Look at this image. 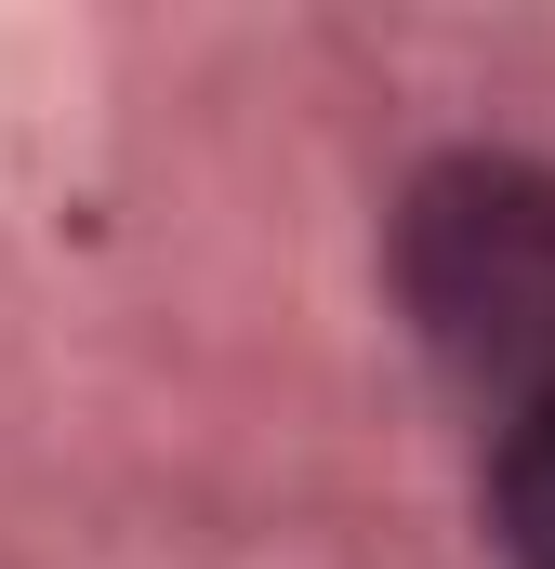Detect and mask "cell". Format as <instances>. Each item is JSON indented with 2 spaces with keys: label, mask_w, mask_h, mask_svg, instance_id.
<instances>
[{
  "label": "cell",
  "mask_w": 555,
  "mask_h": 569,
  "mask_svg": "<svg viewBox=\"0 0 555 569\" xmlns=\"http://www.w3.org/2000/svg\"><path fill=\"white\" fill-rule=\"evenodd\" d=\"M397 318L450 385H476L503 425L555 411V159L529 146H450L384 212Z\"/></svg>",
  "instance_id": "obj_1"
},
{
  "label": "cell",
  "mask_w": 555,
  "mask_h": 569,
  "mask_svg": "<svg viewBox=\"0 0 555 569\" xmlns=\"http://www.w3.org/2000/svg\"><path fill=\"white\" fill-rule=\"evenodd\" d=\"M490 543L503 569H555V411H516L490 437Z\"/></svg>",
  "instance_id": "obj_2"
}]
</instances>
